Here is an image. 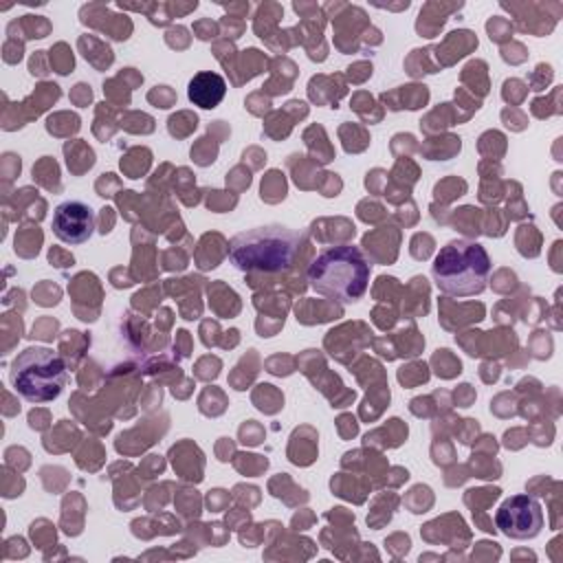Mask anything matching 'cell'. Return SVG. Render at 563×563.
I'll list each match as a JSON object with an SVG mask.
<instances>
[{"label":"cell","instance_id":"cell-4","mask_svg":"<svg viewBox=\"0 0 563 563\" xmlns=\"http://www.w3.org/2000/svg\"><path fill=\"white\" fill-rule=\"evenodd\" d=\"M9 380L24 400L33 405L51 402L66 385V365L62 356L48 347H26L13 358Z\"/></svg>","mask_w":563,"mask_h":563},{"label":"cell","instance_id":"cell-3","mask_svg":"<svg viewBox=\"0 0 563 563\" xmlns=\"http://www.w3.org/2000/svg\"><path fill=\"white\" fill-rule=\"evenodd\" d=\"M431 275L440 292L451 297H473L486 288L490 257L482 244L457 238L440 249Z\"/></svg>","mask_w":563,"mask_h":563},{"label":"cell","instance_id":"cell-1","mask_svg":"<svg viewBox=\"0 0 563 563\" xmlns=\"http://www.w3.org/2000/svg\"><path fill=\"white\" fill-rule=\"evenodd\" d=\"M306 235L282 224L238 233L229 242V262L244 273H284L297 260Z\"/></svg>","mask_w":563,"mask_h":563},{"label":"cell","instance_id":"cell-6","mask_svg":"<svg viewBox=\"0 0 563 563\" xmlns=\"http://www.w3.org/2000/svg\"><path fill=\"white\" fill-rule=\"evenodd\" d=\"M53 233L66 244H84L95 229V213L81 200H66L55 207Z\"/></svg>","mask_w":563,"mask_h":563},{"label":"cell","instance_id":"cell-5","mask_svg":"<svg viewBox=\"0 0 563 563\" xmlns=\"http://www.w3.org/2000/svg\"><path fill=\"white\" fill-rule=\"evenodd\" d=\"M495 526L510 539H534L543 528V508L530 495H512L497 508Z\"/></svg>","mask_w":563,"mask_h":563},{"label":"cell","instance_id":"cell-7","mask_svg":"<svg viewBox=\"0 0 563 563\" xmlns=\"http://www.w3.org/2000/svg\"><path fill=\"white\" fill-rule=\"evenodd\" d=\"M227 95V81L222 75L213 70L196 73L187 86V97L194 106H200L205 110H213L220 106V101Z\"/></svg>","mask_w":563,"mask_h":563},{"label":"cell","instance_id":"cell-2","mask_svg":"<svg viewBox=\"0 0 563 563\" xmlns=\"http://www.w3.org/2000/svg\"><path fill=\"white\" fill-rule=\"evenodd\" d=\"M369 262L354 244L321 251L308 266L310 288L339 303H356L369 286Z\"/></svg>","mask_w":563,"mask_h":563}]
</instances>
